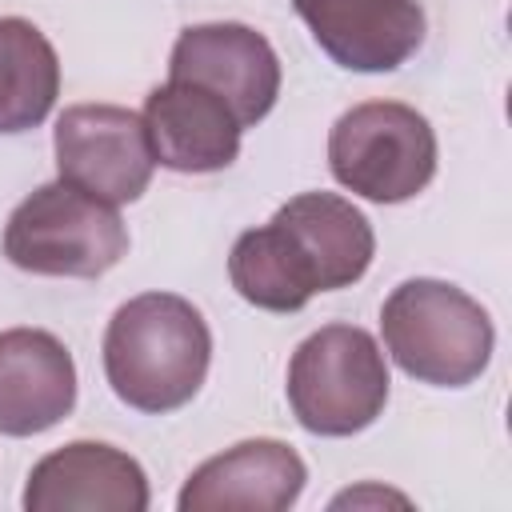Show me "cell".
<instances>
[{
  "label": "cell",
  "instance_id": "8fae6325",
  "mask_svg": "<svg viewBox=\"0 0 512 512\" xmlns=\"http://www.w3.org/2000/svg\"><path fill=\"white\" fill-rule=\"evenodd\" d=\"M308 468L284 440L256 436L204 460L180 488V512H284L300 500Z\"/></svg>",
  "mask_w": 512,
  "mask_h": 512
},
{
  "label": "cell",
  "instance_id": "5b68a950",
  "mask_svg": "<svg viewBox=\"0 0 512 512\" xmlns=\"http://www.w3.org/2000/svg\"><path fill=\"white\" fill-rule=\"evenodd\" d=\"M128 252V228L116 204L80 192L68 180L28 192L4 224V256L32 276L96 280Z\"/></svg>",
  "mask_w": 512,
  "mask_h": 512
},
{
  "label": "cell",
  "instance_id": "8992f818",
  "mask_svg": "<svg viewBox=\"0 0 512 512\" xmlns=\"http://www.w3.org/2000/svg\"><path fill=\"white\" fill-rule=\"evenodd\" d=\"M328 168L340 188L372 204H404L436 176V132L412 104L368 100L332 124Z\"/></svg>",
  "mask_w": 512,
  "mask_h": 512
},
{
  "label": "cell",
  "instance_id": "5bb4252c",
  "mask_svg": "<svg viewBox=\"0 0 512 512\" xmlns=\"http://www.w3.org/2000/svg\"><path fill=\"white\" fill-rule=\"evenodd\" d=\"M60 96L52 40L24 16H0V132H28L48 120Z\"/></svg>",
  "mask_w": 512,
  "mask_h": 512
},
{
  "label": "cell",
  "instance_id": "6da1fadb",
  "mask_svg": "<svg viewBox=\"0 0 512 512\" xmlns=\"http://www.w3.org/2000/svg\"><path fill=\"white\" fill-rule=\"evenodd\" d=\"M376 256L368 216L336 192H300L268 224L236 236L232 288L264 312H300L316 292L352 288Z\"/></svg>",
  "mask_w": 512,
  "mask_h": 512
},
{
  "label": "cell",
  "instance_id": "9c48e42d",
  "mask_svg": "<svg viewBox=\"0 0 512 512\" xmlns=\"http://www.w3.org/2000/svg\"><path fill=\"white\" fill-rule=\"evenodd\" d=\"M148 476L136 456L100 440H72L40 456L24 484L28 512H144Z\"/></svg>",
  "mask_w": 512,
  "mask_h": 512
},
{
  "label": "cell",
  "instance_id": "7a4b0ae2",
  "mask_svg": "<svg viewBox=\"0 0 512 512\" xmlns=\"http://www.w3.org/2000/svg\"><path fill=\"white\" fill-rule=\"evenodd\" d=\"M212 364V332L200 308L176 292L124 300L104 328V376L112 392L148 416L184 408Z\"/></svg>",
  "mask_w": 512,
  "mask_h": 512
},
{
  "label": "cell",
  "instance_id": "277c9868",
  "mask_svg": "<svg viewBox=\"0 0 512 512\" xmlns=\"http://www.w3.org/2000/svg\"><path fill=\"white\" fill-rule=\"evenodd\" d=\"M388 360L372 332L324 324L288 360V408L312 436H356L388 404Z\"/></svg>",
  "mask_w": 512,
  "mask_h": 512
},
{
  "label": "cell",
  "instance_id": "3957f363",
  "mask_svg": "<svg viewBox=\"0 0 512 512\" xmlns=\"http://www.w3.org/2000/svg\"><path fill=\"white\" fill-rule=\"evenodd\" d=\"M380 336L400 372L432 388H464L492 360V320L464 288L432 276L404 280L380 308Z\"/></svg>",
  "mask_w": 512,
  "mask_h": 512
},
{
  "label": "cell",
  "instance_id": "30bf717a",
  "mask_svg": "<svg viewBox=\"0 0 512 512\" xmlns=\"http://www.w3.org/2000/svg\"><path fill=\"white\" fill-rule=\"evenodd\" d=\"M320 52L348 72H392L424 44L416 0H292Z\"/></svg>",
  "mask_w": 512,
  "mask_h": 512
},
{
  "label": "cell",
  "instance_id": "9a60e30c",
  "mask_svg": "<svg viewBox=\"0 0 512 512\" xmlns=\"http://www.w3.org/2000/svg\"><path fill=\"white\" fill-rule=\"evenodd\" d=\"M380 500H396V504H408L400 492H380V488H356V492H344V496H336L332 500V508H344V504H380Z\"/></svg>",
  "mask_w": 512,
  "mask_h": 512
},
{
  "label": "cell",
  "instance_id": "4fadbf2b",
  "mask_svg": "<svg viewBox=\"0 0 512 512\" xmlns=\"http://www.w3.org/2000/svg\"><path fill=\"white\" fill-rule=\"evenodd\" d=\"M76 408V364L44 328L0 332V436H36Z\"/></svg>",
  "mask_w": 512,
  "mask_h": 512
},
{
  "label": "cell",
  "instance_id": "7c38bea8",
  "mask_svg": "<svg viewBox=\"0 0 512 512\" xmlns=\"http://www.w3.org/2000/svg\"><path fill=\"white\" fill-rule=\"evenodd\" d=\"M144 136L152 148V160L172 172H220L240 156V120L232 108L188 80H164L144 100Z\"/></svg>",
  "mask_w": 512,
  "mask_h": 512
},
{
  "label": "cell",
  "instance_id": "52a82bcc",
  "mask_svg": "<svg viewBox=\"0 0 512 512\" xmlns=\"http://www.w3.org/2000/svg\"><path fill=\"white\" fill-rule=\"evenodd\" d=\"M56 172L104 204H132L148 192L152 148L144 120L120 104H72L52 128Z\"/></svg>",
  "mask_w": 512,
  "mask_h": 512
},
{
  "label": "cell",
  "instance_id": "ba28073f",
  "mask_svg": "<svg viewBox=\"0 0 512 512\" xmlns=\"http://www.w3.org/2000/svg\"><path fill=\"white\" fill-rule=\"evenodd\" d=\"M168 76L216 92L240 128L260 124L280 96V56L248 24L216 20L192 24L176 36L168 56Z\"/></svg>",
  "mask_w": 512,
  "mask_h": 512
}]
</instances>
